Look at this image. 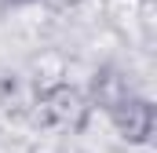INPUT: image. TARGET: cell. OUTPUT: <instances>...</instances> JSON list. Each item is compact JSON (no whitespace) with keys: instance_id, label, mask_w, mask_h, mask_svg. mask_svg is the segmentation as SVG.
Masks as SVG:
<instances>
[{"instance_id":"2","label":"cell","mask_w":157,"mask_h":153,"mask_svg":"<svg viewBox=\"0 0 157 153\" xmlns=\"http://www.w3.org/2000/svg\"><path fill=\"white\" fill-rule=\"evenodd\" d=\"M110 124L113 131L121 135V142L128 146H146L150 135H154V124H157V110L146 95H128L117 110L110 113Z\"/></svg>"},{"instance_id":"3","label":"cell","mask_w":157,"mask_h":153,"mask_svg":"<svg viewBox=\"0 0 157 153\" xmlns=\"http://www.w3.org/2000/svg\"><path fill=\"white\" fill-rule=\"evenodd\" d=\"M84 95H88V106H91V110H102V113L110 117L121 102H124L128 95H135V91H132L128 76L121 73V69L102 66V69H95V76H91V84H88Z\"/></svg>"},{"instance_id":"1","label":"cell","mask_w":157,"mask_h":153,"mask_svg":"<svg viewBox=\"0 0 157 153\" xmlns=\"http://www.w3.org/2000/svg\"><path fill=\"white\" fill-rule=\"evenodd\" d=\"M33 113L44 128H62V131H80L88 124V95L84 88L70 84V80H55V84H44L37 91V102H33Z\"/></svg>"},{"instance_id":"4","label":"cell","mask_w":157,"mask_h":153,"mask_svg":"<svg viewBox=\"0 0 157 153\" xmlns=\"http://www.w3.org/2000/svg\"><path fill=\"white\" fill-rule=\"evenodd\" d=\"M40 4H48V7H55V11H70V7H80L84 0H40Z\"/></svg>"},{"instance_id":"5","label":"cell","mask_w":157,"mask_h":153,"mask_svg":"<svg viewBox=\"0 0 157 153\" xmlns=\"http://www.w3.org/2000/svg\"><path fill=\"white\" fill-rule=\"evenodd\" d=\"M4 4H15L18 7V4H40V0H4Z\"/></svg>"}]
</instances>
